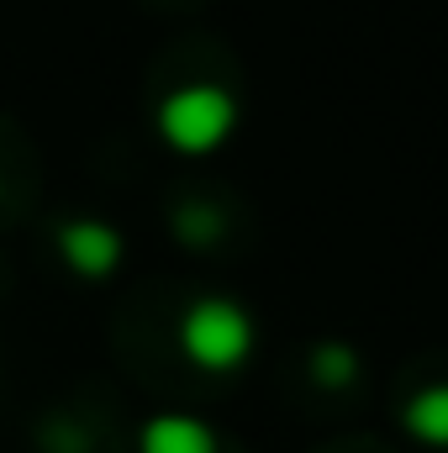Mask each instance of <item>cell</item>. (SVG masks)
Here are the masks:
<instances>
[{
	"mask_svg": "<svg viewBox=\"0 0 448 453\" xmlns=\"http://www.w3.org/2000/svg\"><path fill=\"white\" fill-rule=\"evenodd\" d=\"M180 353L206 374H232L253 353V317L227 296H201L180 317Z\"/></svg>",
	"mask_w": 448,
	"mask_h": 453,
	"instance_id": "obj_1",
	"label": "cell"
},
{
	"mask_svg": "<svg viewBox=\"0 0 448 453\" xmlns=\"http://www.w3.org/2000/svg\"><path fill=\"white\" fill-rule=\"evenodd\" d=\"M237 127V101L222 85H180L158 101V137L174 153H212Z\"/></svg>",
	"mask_w": 448,
	"mask_h": 453,
	"instance_id": "obj_2",
	"label": "cell"
},
{
	"mask_svg": "<svg viewBox=\"0 0 448 453\" xmlns=\"http://www.w3.org/2000/svg\"><path fill=\"white\" fill-rule=\"evenodd\" d=\"M53 242H58L64 264H69L80 280H106V274H116L121 248H127L121 232H116L112 222H101V217H69V222H58Z\"/></svg>",
	"mask_w": 448,
	"mask_h": 453,
	"instance_id": "obj_3",
	"label": "cell"
},
{
	"mask_svg": "<svg viewBox=\"0 0 448 453\" xmlns=\"http://www.w3.org/2000/svg\"><path fill=\"white\" fill-rule=\"evenodd\" d=\"M137 453H217V433L201 422V417H185V411H164L143 427Z\"/></svg>",
	"mask_w": 448,
	"mask_h": 453,
	"instance_id": "obj_4",
	"label": "cell"
},
{
	"mask_svg": "<svg viewBox=\"0 0 448 453\" xmlns=\"http://www.w3.org/2000/svg\"><path fill=\"white\" fill-rule=\"evenodd\" d=\"M401 427L428 443V449H448V385H428L401 406Z\"/></svg>",
	"mask_w": 448,
	"mask_h": 453,
	"instance_id": "obj_5",
	"label": "cell"
},
{
	"mask_svg": "<svg viewBox=\"0 0 448 453\" xmlns=\"http://www.w3.org/2000/svg\"><path fill=\"white\" fill-rule=\"evenodd\" d=\"M306 369H312V380H317L322 390H343V385L359 380V353H353L348 342H317V348L306 353Z\"/></svg>",
	"mask_w": 448,
	"mask_h": 453,
	"instance_id": "obj_6",
	"label": "cell"
}]
</instances>
